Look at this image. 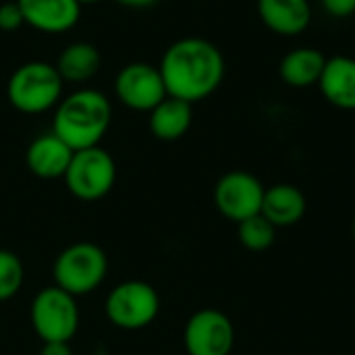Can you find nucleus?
I'll use <instances>...</instances> for the list:
<instances>
[{"instance_id":"4be33fe9","label":"nucleus","mask_w":355,"mask_h":355,"mask_svg":"<svg viewBox=\"0 0 355 355\" xmlns=\"http://www.w3.org/2000/svg\"><path fill=\"white\" fill-rule=\"evenodd\" d=\"M320 4L333 19H347L355 12V0H320Z\"/></svg>"},{"instance_id":"f03ea898","label":"nucleus","mask_w":355,"mask_h":355,"mask_svg":"<svg viewBox=\"0 0 355 355\" xmlns=\"http://www.w3.org/2000/svg\"><path fill=\"white\" fill-rule=\"evenodd\" d=\"M112 121L110 100L92 87H81L54 108L52 131L73 150L100 146Z\"/></svg>"},{"instance_id":"aec40b11","label":"nucleus","mask_w":355,"mask_h":355,"mask_svg":"<svg viewBox=\"0 0 355 355\" xmlns=\"http://www.w3.org/2000/svg\"><path fill=\"white\" fill-rule=\"evenodd\" d=\"M25 268L21 258L10 250H0V302L15 297L21 291Z\"/></svg>"},{"instance_id":"a211bd4d","label":"nucleus","mask_w":355,"mask_h":355,"mask_svg":"<svg viewBox=\"0 0 355 355\" xmlns=\"http://www.w3.org/2000/svg\"><path fill=\"white\" fill-rule=\"evenodd\" d=\"M54 67L64 83H85L100 71L102 56L94 44L73 42L58 54Z\"/></svg>"},{"instance_id":"f8f14e48","label":"nucleus","mask_w":355,"mask_h":355,"mask_svg":"<svg viewBox=\"0 0 355 355\" xmlns=\"http://www.w3.org/2000/svg\"><path fill=\"white\" fill-rule=\"evenodd\" d=\"M73 158V150L54 133L37 135L25 152V164L40 179H62Z\"/></svg>"},{"instance_id":"bb28decb","label":"nucleus","mask_w":355,"mask_h":355,"mask_svg":"<svg viewBox=\"0 0 355 355\" xmlns=\"http://www.w3.org/2000/svg\"><path fill=\"white\" fill-rule=\"evenodd\" d=\"M354 355H355V354H354Z\"/></svg>"},{"instance_id":"b1692460","label":"nucleus","mask_w":355,"mask_h":355,"mask_svg":"<svg viewBox=\"0 0 355 355\" xmlns=\"http://www.w3.org/2000/svg\"><path fill=\"white\" fill-rule=\"evenodd\" d=\"M114 2H119L127 8H148V6H154L158 0H114Z\"/></svg>"},{"instance_id":"20e7f679","label":"nucleus","mask_w":355,"mask_h":355,"mask_svg":"<svg viewBox=\"0 0 355 355\" xmlns=\"http://www.w3.org/2000/svg\"><path fill=\"white\" fill-rule=\"evenodd\" d=\"M54 285L62 291L79 297L94 293L108 275L106 252L92 243L79 241L64 248L54 260Z\"/></svg>"},{"instance_id":"9b49d317","label":"nucleus","mask_w":355,"mask_h":355,"mask_svg":"<svg viewBox=\"0 0 355 355\" xmlns=\"http://www.w3.org/2000/svg\"><path fill=\"white\" fill-rule=\"evenodd\" d=\"M25 25L42 33H64L79 23L81 4L77 0H17Z\"/></svg>"},{"instance_id":"7ed1b4c3","label":"nucleus","mask_w":355,"mask_h":355,"mask_svg":"<svg viewBox=\"0 0 355 355\" xmlns=\"http://www.w3.org/2000/svg\"><path fill=\"white\" fill-rule=\"evenodd\" d=\"M64 81L56 67L44 60H29L12 71L6 83L10 106L23 114H44L62 100Z\"/></svg>"},{"instance_id":"f257e3e1","label":"nucleus","mask_w":355,"mask_h":355,"mask_svg":"<svg viewBox=\"0 0 355 355\" xmlns=\"http://www.w3.org/2000/svg\"><path fill=\"white\" fill-rule=\"evenodd\" d=\"M158 69L171 98L196 104L220 87L227 64L216 44L204 37H183L164 50Z\"/></svg>"},{"instance_id":"6ab92c4d","label":"nucleus","mask_w":355,"mask_h":355,"mask_svg":"<svg viewBox=\"0 0 355 355\" xmlns=\"http://www.w3.org/2000/svg\"><path fill=\"white\" fill-rule=\"evenodd\" d=\"M237 237L241 245L250 252H264L275 243L277 237V227L262 214L250 216L239 223L237 227Z\"/></svg>"},{"instance_id":"6e6552de","label":"nucleus","mask_w":355,"mask_h":355,"mask_svg":"<svg viewBox=\"0 0 355 355\" xmlns=\"http://www.w3.org/2000/svg\"><path fill=\"white\" fill-rule=\"evenodd\" d=\"M264 191L266 187L256 175L248 171H231L218 179L214 187V204L225 218L239 225L241 220L260 214Z\"/></svg>"},{"instance_id":"1a4fd4ad","label":"nucleus","mask_w":355,"mask_h":355,"mask_svg":"<svg viewBox=\"0 0 355 355\" xmlns=\"http://www.w3.org/2000/svg\"><path fill=\"white\" fill-rule=\"evenodd\" d=\"M187 355H229L235 345V329L227 314L204 308L191 314L183 331Z\"/></svg>"},{"instance_id":"f3484780","label":"nucleus","mask_w":355,"mask_h":355,"mask_svg":"<svg viewBox=\"0 0 355 355\" xmlns=\"http://www.w3.org/2000/svg\"><path fill=\"white\" fill-rule=\"evenodd\" d=\"M193 104L166 96L150 110V131L160 141H175L183 137L193 121Z\"/></svg>"},{"instance_id":"a878e982","label":"nucleus","mask_w":355,"mask_h":355,"mask_svg":"<svg viewBox=\"0 0 355 355\" xmlns=\"http://www.w3.org/2000/svg\"><path fill=\"white\" fill-rule=\"evenodd\" d=\"M352 233H354V239H355V218H354V223H352Z\"/></svg>"},{"instance_id":"39448f33","label":"nucleus","mask_w":355,"mask_h":355,"mask_svg":"<svg viewBox=\"0 0 355 355\" xmlns=\"http://www.w3.org/2000/svg\"><path fill=\"white\" fill-rule=\"evenodd\" d=\"M31 327L42 343H69L79 329L77 297L60 287H44L31 302Z\"/></svg>"},{"instance_id":"4468645a","label":"nucleus","mask_w":355,"mask_h":355,"mask_svg":"<svg viewBox=\"0 0 355 355\" xmlns=\"http://www.w3.org/2000/svg\"><path fill=\"white\" fill-rule=\"evenodd\" d=\"M318 87L329 104L341 110H355V58L333 56L327 58Z\"/></svg>"},{"instance_id":"dca6fc26","label":"nucleus","mask_w":355,"mask_h":355,"mask_svg":"<svg viewBox=\"0 0 355 355\" xmlns=\"http://www.w3.org/2000/svg\"><path fill=\"white\" fill-rule=\"evenodd\" d=\"M324 64H327V56L318 48L304 46V48L289 50L283 56L279 64V73L285 85L304 89V87L318 85Z\"/></svg>"},{"instance_id":"2eb2a0df","label":"nucleus","mask_w":355,"mask_h":355,"mask_svg":"<svg viewBox=\"0 0 355 355\" xmlns=\"http://www.w3.org/2000/svg\"><path fill=\"white\" fill-rule=\"evenodd\" d=\"M306 208L308 204H306V196L302 193V189L289 183H279L264 191L260 214L266 216L279 229V227L297 225L304 218Z\"/></svg>"},{"instance_id":"9d476101","label":"nucleus","mask_w":355,"mask_h":355,"mask_svg":"<svg viewBox=\"0 0 355 355\" xmlns=\"http://www.w3.org/2000/svg\"><path fill=\"white\" fill-rule=\"evenodd\" d=\"M114 94L119 102L137 112H150L168 94L160 69L150 62H129L114 77Z\"/></svg>"},{"instance_id":"0eeeda50","label":"nucleus","mask_w":355,"mask_h":355,"mask_svg":"<svg viewBox=\"0 0 355 355\" xmlns=\"http://www.w3.org/2000/svg\"><path fill=\"white\" fill-rule=\"evenodd\" d=\"M104 310L112 327L141 331L156 320L160 312V295L146 281H125L108 293Z\"/></svg>"},{"instance_id":"423d86ee","label":"nucleus","mask_w":355,"mask_h":355,"mask_svg":"<svg viewBox=\"0 0 355 355\" xmlns=\"http://www.w3.org/2000/svg\"><path fill=\"white\" fill-rule=\"evenodd\" d=\"M67 189L81 202H96L110 193L116 181L114 158L100 146L73 152L64 173Z\"/></svg>"},{"instance_id":"412c9836","label":"nucleus","mask_w":355,"mask_h":355,"mask_svg":"<svg viewBox=\"0 0 355 355\" xmlns=\"http://www.w3.org/2000/svg\"><path fill=\"white\" fill-rule=\"evenodd\" d=\"M23 25H25V19H23V12H21L17 0L2 2L0 4V31L12 33V31L21 29Z\"/></svg>"},{"instance_id":"5701e85b","label":"nucleus","mask_w":355,"mask_h":355,"mask_svg":"<svg viewBox=\"0 0 355 355\" xmlns=\"http://www.w3.org/2000/svg\"><path fill=\"white\" fill-rule=\"evenodd\" d=\"M40 355H73L69 343H44Z\"/></svg>"},{"instance_id":"393cba45","label":"nucleus","mask_w":355,"mask_h":355,"mask_svg":"<svg viewBox=\"0 0 355 355\" xmlns=\"http://www.w3.org/2000/svg\"><path fill=\"white\" fill-rule=\"evenodd\" d=\"M81 6H85V4H96V2H100V0H77Z\"/></svg>"},{"instance_id":"ddd939ff","label":"nucleus","mask_w":355,"mask_h":355,"mask_svg":"<svg viewBox=\"0 0 355 355\" xmlns=\"http://www.w3.org/2000/svg\"><path fill=\"white\" fill-rule=\"evenodd\" d=\"M256 6L264 27L283 37L302 35L312 23L310 0H258Z\"/></svg>"}]
</instances>
